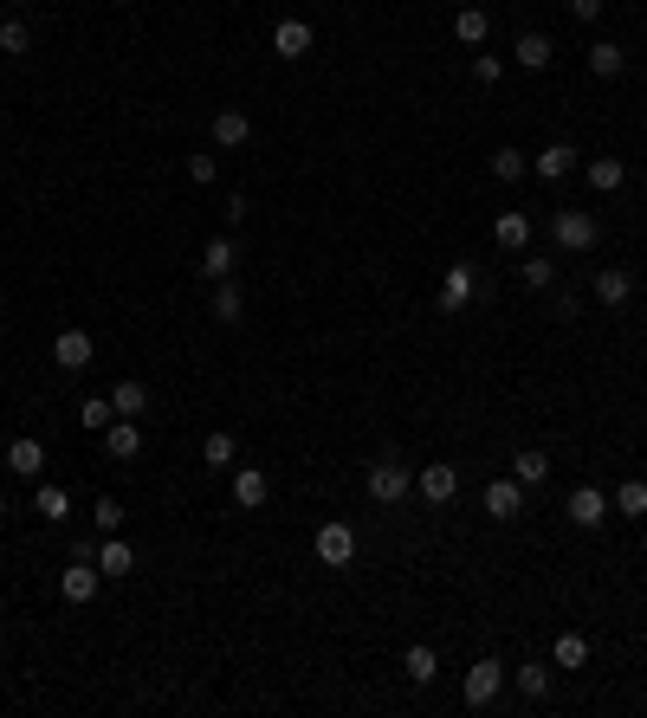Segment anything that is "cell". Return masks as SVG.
Listing matches in <instances>:
<instances>
[{
    "mask_svg": "<svg viewBox=\"0 0 647 718\" xmlns=\"http://www.w3.org/2000/svg\"><path fill=\"white\" fill-rule=\"evenodd\" d=\"M628 292H635V279H628L622 266H609V272H596V305H609V311H622L628 305Z\"/></svg>",
    "mask_w": 647,
    "mask_h": 718,
    "instance_id": "19",
    "label": "cell"
},
{
    "mask_svg": "<svg viewBox=\"0 0 647 718\" xmlns=\"http://www.w3.org/2000/svg\"><path fill=\"white\" fill-rule=\"evenodd\" d=\"M550 59H557V46H550L544 33H525V39L512 46V65H518V72H544Z\"/></svg>",
    "mask_w": 647,
    "mask_h": 718,
    "instance_id": "18",
    "label": "cell"
},
{
    "mask_svg": "<svg viewBox=\"0 0 647 718\" xmlns=\"http://www.w3.org/2000/svg\"><path fill=\"white\" fill-rule=\"evenodd\" d=\"M33 505H39V518H52V524L72 518V492H65V486H39V492H33Z\"/></svg>",
    "mask_w": 647,
    "mask_h": 718,
    "instance_id": "33",
    "label": "cell"
},
{
    "mask_svg": "<svg viewBox=\"0 0 647 718\" xmlns=\"http://www.w3.org/2000/svg\"><path fill=\"white\" fill-rule=\"evenodd\" d=\"M473 78H479V85H499V78H505V65L492 59V52H479V59H473Z\"/></svg>",
    "mask_w": 647,
    "mask_h": 718,
    "instance_id": "40",
    "label": "cell"
},
{
    "mask_svg": "<svg viewBox=\"0 0 647 718\" xmlns=\"http://www.w3.org/2000/svg\"><path fill=\"white\" fill-rule=\"evenodd\" d=\"M518 279H525V292H550V285H557V266H550V259H518Z\"/></svg>",
    "mask_w": 647,
    "mask_h": 718,
    "instance_id": "35",
    "label": "cell"
},
{
    "mask_svg": "<svg viewBox=\"0 0 647 718\" xmlns=\"http://www.w3.org/2000/svg\"><path fill=\"white\" fill-rule=\"evenodd\" d=\"M492 240H499L505 253H525V246H531V220L525 214H499V220H492Z\"/></svg>",
    "mask_w": 647,
    "mask_h": 718,
    "instance_id": "22",
    "label": "cell"
},
{
    "mask_svg": "<svg viewBox=\"0 0 647 718\" xmlns=\"http://www.w3.org/2000/svg\"><path fill=\"white\" fill-rule=\"evenodd\" d=\"M266 499H272V479L259 473V466H240V473H233V505H240V512H259Z\"/></svg>",
    "mask_w": 647,
    "mask_h": 718,
    "instance_id": "10",
    "label": "cell"
},
{
    "mask_svg": "<svg viewBox=\"0 0 647 718\" xmlns=\"http://www.w3.org/2000/svg\"><path fill=\"white\" fill-rule=\"evenodd\" d=\"M615 512H622V518H641L647 512V479H622V486H615Z\"/></svg>",
    "mask_w": 647,
    "mask_h": 718,
    "instance_id": "34",
    "label": "cell"
},
{
    "mask_svg": "<svg viewBox=\"0 0 647 718\" xmlns=\"http://www.w3.org/2000/svg\"><path fill=\"white\" fill-rule=\"evenodd\" d=\"M453 33H460V39H466V46H486V33H492V20H486V13H479V7H460V13H453Z\"/></svg>",
    "mask_w": 647,
    "mask_h": 718,
    "instance_id": "32",
    "label": "cell"
},
{
    "mask_svg": "<svg viewBox=\"0 0 647 718\" xmlns=\"http://www.w3.org/2000/svg\"><path fill=\"white\" fill-rule=\"evenodd\" d=\"M98 583H104V570H98V563H72L59 589H65V602H72V609H85V602L98 596Z\"/></svg>",
    "mask_w": 647,
    "mask_h": 718,
    "instance_id": "14",
    "label": "cell"
},
{
    "mask_svg": "<svg viewBox=\"0 0 647 718\" xmlns=\"http://www.w3.org/2000/svg\"><path fill=\"white\" fill-rule=\"evenodd\" d=\"M272 52H279V59H305L311 52V26L305 20H279L272 26Z\"/></svg>",
    "mask_w": 647,
    "mask_h": 718,
    "instance_id": "16",
    "label": "cell"
},
{
    "mask_svg": "<svg viewBox=\"0 0 647 718\" xmlns=\"http://www.w3.org/2000/svg\"><path fill=\"white\" fill-rule=\"evenodd\" d=\"M78 421H85V427H91V434H104V427H110V421H117V408H110V395H91V402H85V408H78Z\"/></svg>",
    "mask_w": 647,
    "mask_h": 718,
    "instance_id": "36",
    "label": "cell"
},
{
    "mask_svg": "<svg viewBox=\"0 0 647 718\" xmlns=\"http://www.w3.org/2000/svg\"><path fill=\"white\" fill-rule=\"evenodd\" d=\"M563 512H570V524H583V531H596V524L609 518V492H602V486H576L570 499H563Z\"/></svg>",
    "mask_w": 647,
    "mask_h": 718,
    "instance_id": "6",
    "label": "cell"
},
{
    "mask_svg": "<svg viewBox=\"0 0 647 718\" xmlns=\"http://www.w3.org/2000/svg\"><path fill=\"white\" fill-rule=\"evenodd\" d=\"M214 317H220V324H240V317H246V298H240V285H233V279H220L214 285V305H208Z\"/></svg>",
    "mask_w": 647,
    "mask_h": 718,
    "instance_id": "28",
    "label": "cell"
},
{
    "mask_svg": "<svg viewBox=\"0 0 647 718\" xmlns=\"http://www.w3.org/2000/svg\"><path fill=\"white\" fill-rule=\"evenodd\" d=\"M518 512H525V486H518V479H492V486H486V518H518Z\"/></svg>",
    "mask_w": 647,
    "mask_h": 718,
    "instance_id": "12",
    "label": "cell"
},
{
    "mask_svg": "<svg viewBox=\"0 0 647 718\" xmlns=\"http://www.w3.org/2000/svg\"><path fill=\"white\" fill-rule=\"evenodd\" d=\"M550 667H563V673H576V667H589V641L576 628H563L557 641H550Z\"/></svg>",
    "mask_w": 647,
    "mask_h": 718,
    "instance_id": "17",
    "label": "cell"
},
{
    "mask_svg": "<svg viewBox=\"0 0 647 718\" xmlns=\"http://www.w3.org/2000/svg\"><path fill=\"white\" fill-rule=\"evenodd\" d=\"M98 570H104V576H130V570H136V550L123 544L117 531H110L104 544H98Z\"/></svg>",
    "mask_w": 647,
    "mask_h": 718,
    "instance_id": "20",
    "label": "cell"
},
{
    "mask_svg": "<svg viewBox=\"0 0 647 718\" xmlns=\"http://www.w3.org/2000/svg\"><path fill=\"white\" fill-rule=\"evenodd\" d=\"M402 673H408V680H415V686H434V673H440V660H434V647H408V654H402Z\"/></svg>",
    "mask_w": 647,
    "mask_h": 718,
    "instance_id": "29",
    "label": "cell"
},
{
    "mask_svg": "<svg viewBox=\"0 0 647 718\" xmlns=\"http://www.w3.org/2000/svg\"><path fill=\"white\" fill-rule=\"evenodd\" d=\"M7 466H13L20 479H39V473H46V447H39L33 434H13V440H7Z\"/></svg>",
    "mask_w": 647,
    "mask_h": 718,
    "instance_id": "11",
    "label": "cell"
},
{
    "mask_svg": "<svg viewBox=\"0 0 647 718\" xmlns=\"http://www.w3.org/2000/svg\"><path fill=\"white\" fill-rule=\"evenodd\" d=\"M233 453H240V440H233V434H227V427H214V434H208V440H201V460H208V466H214V473H220V466H233Z\"/></svg>",
    "mask_w": 647,
    "mask_h": 718,
    "instance_id": "30",
    "label": "cell"
},
{
    "mask_svg": "<svg viewBox=\"0 0 647 718\" xmlns=\"http://www.w3.org/2000/svg\"><path fill=\"white\" fill-rule=\"evenodd\" d=\"M505 680H512L518 693L531 699V706H538V699L550 693V667H544V660H525V667H518V673H505Z\"/></svg>",
    "mask_w": 647,
    "mask_h": 718,
    "instance_id": "23",
    "label": "cell"
},
{
    "mask_svg": "<svg viewBox=\"0 0 647 718\" xmlns=\"http://www.w3.org/2000/svg\"><path fill=\"white\" fill-rule=\"evenodd\" d=\"M473 298H492V292H486V279H479V272L466 266V259H453V266H447V279H440V311H466Z\"/></svg>",
    "mask_w": 647,
    "mask_h": 718,
    "instance_id": "2",
    "label": "cell"
},
{
    "mask_svg": "<svg viewBox=\"0 0 647 718\" xmlns=\"http://www.w3.org/2000/svg\"><path fill=\"white\" fill-rule=\"evenodd\" d=\"M233 259H240V253H233V240H220V233H214L208 246H201V272H208L214 285H220V279H233Z\"/></svg>",
    "mask_w": 647,
    "mask_h": 718,
    "instance_id": "21",
    "label": "cell"
},
{
    "mask_svg": "<svg viewBox=\"0 0 647 718\" xmlns=\"http://www.w3.org/2000/svg\"><path fill=\"white\" fill-rule=\"evenodd\" d=\"M622 65H628V52L615 46V39H596V46H589V72L596 78H622Z\"/></svg>",
    "mask_w": 647,
    "mask_h": 718,
    "instance_id": "25",
    "label": "cell"
},
{
    "mask_svg": "<svg viewBox=\"0 0 647 718\" xmlns=\"http://www.w3.org/2000/svg\"><path fill=\"white\" fill-rule=\"evenodd\" d=\"M311 544H318V557L330 563V570H343V563L356 557V531H350V524H324V531L311 537Z\"/></svg>",
    "mask_w": 647,
    "mask_h": 718,
    "instance_id": "8",
    "label": "cell"
},
{
    "mask_svg": "<svg viewBox=\"0 0 647 718\" xmlns=\"http://www.w3.org/2000/svg\"><path fill=\"white\" fill-rule=\"evenodd\" d=\"M104 453H110V460H136V453H143V427L117 414V421L104 427Z\"/></svg>",
    "mask_w": 647,
    "mask_h": 718,
    "instance_id": "15",
    "label": "cell"
},
{
    "mask_svg": "<svg viewBox=\"0 0 647 718\" xmlns=\"http://www.w3.org/2000/svg\"><path fill=\"white\" fill-rule=\"evenodd\" d=\"M91 524H98V531L110 537V531H117V524H123V505H117V499H110V492H104V499L91 505Z\"/></svg>",
    "mask_w": 647,
    "mask_h": 718,
    "instance_id": "38",
    "label": "cell"
},
{
    "mask_svg": "<svg viewBox=\"0 0 647 718\" xmlns=\"http://www.w3.org/2000/svg\"><path fill=\"white\" fill-rule=\"evenodd\" d=\"M246 136H253V117H246V110H233V104H220V110H214V149H240Z\"/></svg>",
    "mask_w": 647,
    "mask_h": 718,
    "instance_id": "13",
    "label": "cell"
},
{
    "mask_svg": "<svg viewBox=\"0 0 647 718\" xmlns=\"http://www.w3.org/2000/svg\"><path fill=\"white\" fill-rule=\"evenodd\" d=\"M512 479H518V486H544V479H550V453L525 447V453L512 460Z\"/></svg>",
    "mask_w": 647,
    "mask_h": 718,
    "instance_id": "27",
    "label": "cell"
},
{
    "mask_svg": "<svg viewBox=\"0 0 647 718\" xmlns=\"http://www.w3.org/2000/svg\"><path fill=\"white\" fill-rule=\"evenodd\" d=\"M363 486H369V499H376V505H402L408 492H415V473H408L402 460H376Z\"/></svg>",
    "mask_w": 647,
    "mask_h": 718,
    "instance_id": "1",
    "label": "cell"
},
{
    "mask_svg": "<svg viewBox=\"0 0 647 718\" xmlns=\"http://www.w3.org/2000/svg\"><path fill=\"white\" fill-rule=\"evenodd\" d=\"M563 7H570L576 26H596V20H602V0H563Z\"/></svg>",
    "mask_w": 647,
    "mask_h": 718,
    "instance_id": "39",
    "label": "cell"
},
{
    "mask_svg": "<svg viewBox=\"0 0 647 718\" xmlns=\"http://www.w3.org/2000/svg\"><path fill=\"white\" fill-rule=\"evenodd\" d=\"M622 182H628V162H615V156H596V162H589V188H596V195H615Z\"/></svg>",
    "mask_w": 647,
    "mask_h": 718,
    "instance_id": "26",
    "label": "cell"
},
{
    "mask_svg": "<svg viewBox=\"0 0 647 718\" xmlns=\"http://www.w3.org/2000/svg\"><path fill=\"white\" fill-rule=\"evenodd\" d=\"M91 350H98V343H91V330H59V337H52V363L65 369V376H78V369H91Z\"/></svg>",
    "mask_w": 647,
    "mask_h": 718,
    "instance_id": "5",
    "label": "cell"
},
{
    "mask_svg": "<svg viewBox=\"0 0 647 718\" xmlns=\"http://www.w3.org/2000/svg\"><path fill=\"white\" fill-rule=\"evenodd\" d=\"M550 311H557V317H576V311H583V298H576V292H557V298H550Z\"/></svg>",
    "mask_w": 647,
    "mask_h": 718,
    "instance_id": "42",
    "label": "cell"
},
{
    "mask_svg": "<svg viewBox=\"0 0 647 718\" xmlns=\"http://www.w3.org/2000/svg\"><path fill=\"white\" fill-rule=\"evenodd\" d=\"M26 46H33V33H26V20H0V52H13V59H20Z\"/></svg>",
    "mask_w": 647,
    "mask_h": 718,
    "instance_id": "37",
    "label": "cell"
},
{
    "mask_svg": "<svg viewBox=\"0 0 647 718\" xmlns=\"http://www.w3.org/2000/svg\"><path fill=\"white\" fill-rule=\"evenodd\" d=\"M550 233H557L563 253H589V246H596V214H583V207H557V214H550Z\"/></svg>",
    "mask_w": 647,
    "mask_h": 718,
    "instance_id": "3",
    "label": "cell"
},
{
    "mask_svg": "<svg viewBox=\"0 0 647 718\" xmlns=\"http://www.w3.org/2000/svg\"><path fill=\"white\" fill-rule=\"evenodd\" d=\"M188 175H195V182H201V188H208V182H214V175H220V162H214V156H188Z\"/></svg>",
    "mask_w": 647,
    "mask_h": 718,
    "instance_id": "41",
    "label": "cell"
},
{
    "mask_svg": "<svg viewBox=\"0 0 647 718\" xmlns=\"http://www.w3.org/2000/svg\"><path fill=\"white\" fill-rule=\"evenodd\" d=\"M415 492L428 505H453V492H460V473H453V466H421L415 473Z\"/></svg>",
    "mask_w": 647,
    "mask_h": 718,
    "instance_id": "9",
    "label": "cell"
},
{
    "mask_svg": "<svg viewBox=\"0 0 647 718\" xmlns=\"http://www.w3.org/2000/svg\"><path fill=\"white\" fill-rule=\"evenodd\" d=\"M246 214H253V201H246V195H227V220H233V227H240Z\"/></svg>",
    "mask_w": 647,
    "mask_h": 718,
    "instance_id": "43",
    "label": "cell"
},
{
    "mask_svg": "<svg viewBox=\"0 0 647 718\" xmlns=\"http://www.w3.org/2000/svg\"><path fill=\"white\" fill-rule=\"evenodd\" d=\"M110 408H117L123 421H136V414L149 408V389H143V382H136V376H123L117 389H110Z\"/></svg>",
    "mask_w": 647,
    "mask_h": 718,
    "instance_id": "24",
    "label": "cell"
},
{
    "mask_svg": "<svg viewBox=\"0 0 647 718\" xmlns=\"http://www.w3.org/2000/svg\"><path fill=\"white\" fill-rule=\"evenodd\" d=\"M0 518H7V492H0Z\"/></svg>",
    "mask_w": 647,
    "mask_h": 718,
    "instance_id": "44",
    "label": "cell"
},
{
    "mask_svg": "<svg viewBox=\"0 0 647 718\" xmlns=\"http://www.w3.org/2000/svg\"><path fill=\"white\" fill-rule=\"evenodd\" d=\"M641 188H647V182H641Z\"/></svg>",
    "mask_w": 647,
    "mask_h": 718,
    "instance_id": "45",
    "label": "cell"
},
{
    "mask_svg": "<svg viewBox=\"0 0 647 718\" xmlns=\"http://www.w3.org/2000/svg\"><path fill=\"white\" fill-rule=\"evenodd\" d=\"M492 175H499V182H525V175H531L525 149H512V143H505V149H492Z\"/></svg>",
    "mask_w": 647,
    "mask_h": 718,
    "instance_id": "31",
    "label": "cell"
},
{
    "mask_svg": "<svg viewBox=\"0 0 647 718\" xmlns=\"http://www.w3.org/2000/svg\"><path fill=\"white\" fill-rule=\"evenodd\" d=\"M499 686H505V667L492 654H479L473 667H466V680H460V699L466 706H492V699H499Z\"/></svg>",
    "mask_w": 647,
    "mask_h": 718,
    "instance_id": "4",
    "label": "cell"
},
{
    "mask_svg": "<svg viewBox=\"0 0 647 718\" xmlns=\"http://www.w3.org/2000/svg\"><path fill=\"white\" fill-rule=\"evenodd\" d=\"M531 169H538V182H563V175L583 169V149H576V143H550V149H538Z\"/></svg>",
    "mask_w": 647,
    "mask_h": 718,
    "instance_id": "7",
    "label": "cell"
}]
</instances>
